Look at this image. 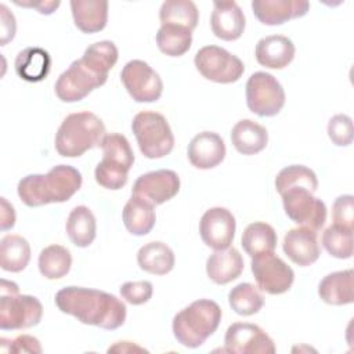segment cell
<instances>
[{"label":"cell","mask_w":354,"mask_h":354,"mask_svg":"<svg viewBox=\"0 0 354 354\" xmlns=\"http://www.w3.org/2000/svg\"><path fill=\"white\" fill-rule=\"evenodd\" d=\"M55 306L64 314L75 317L84 325L113 330L126 321L127 308L115 295L104 290L66 286L57 292Z\"/></svg>","instance_id":"1"},{"label":"cell","mask_w":354,"mask_h":354,"mask_svg":"<svg viewBox=\"0 0 354 354\" xmlns=\"http://www.w3.org/2000/svg\"><path fill=\"white\" fill-rule=\"evenodd\" d=\"M83 178L77 169L58 165L46 174H28L18 183L19 199L29 207L69 201L82 187Z\"/></svg>","instance_id":"2"},{"label":"cell","mask_w":354,"mask_h":354,"mask_svg":"<svg viewBox=\"0 0 354 354\" xmlns=\"http://www.w3.org/2000/svg\"><path fill=\"white\" fill-rule=\"evenodd\" d=\"M220 306L209 299H199L178 311L171 324L176 340L188 348L201 347L221 321Z\"/></svg>","instance_id":"3"},{"label":"cell","mask_w":354,"mask_h":354,"mask_svg":"<svg viewBox=\"0 0 354 354\" xmlns=\"http://www.w3.org/2000/svg\"><path fill=\"white\" fill-rule=\"evenodd\" d=\"M105 124L93 112L68 115L55 134V149L64 158H79L86 151L100 147L105 137Z\"/></svg>","instance_id":"4"},{"label":"cell","mask_w":354,"mask_h":354,"mask_svg":"<svg viewBox=\"0 0 354 354\" xmlns=\"http://www.w3.org/2000/svg\"><path fill=\"white\" fill-rule=\"evenodd\" d=\"M102 160L94 170L97 184L106 189H120L127 183L129 170L134 163V153L129 140L119 133L106 134L100 145Z\"/></svg>","instance_id":"5"},{"label":"cell","mask_w":354,"mask_h":354,"mask_svg":"<svg viewBox=\"0 0 354 354\" xmlns=\"http://www.w3.org/2000/svg\"><path fill=\"white\" fill-rule=\"evenodd\" d=\"M43 317V306L37 297L21 295L15 282L0 281V328L19 330L36 326Z\"/></svg>","instance_id":"6"},{"label":"cell","mask_w":354,"mask_h":354,"mask_svg":"<svg viewBox=\"0 0 354 354\" xmlns=\"http://www.w3.org/2000/svg\"><path fill=\"white\" fill-rule=\"evenodd\" d=\"M131 130L142 155L148 159H160L174 148V136L166 118L159 112H138L131 122Z\"/></svg>","instance_id":"7"},{"label":"cell","mask_w":354,"mask_h":354,"mask_svg":"<svg viewBox=\"0 0 354 354\" xmlns=\"http://www.w3.org/2000/svg\"><path fill=\"white\" fill-rule=\"evenodd\" d=\"M106 79L108 75L98 72L83 58H79L58 76L54 86L55 95L62 102H77L97 87H101Z\"/></svg>","instance_id":"8"},{"label":"cell","mask_w":354,"mask_h":354,"mask_svg":"<svg viewBox=\"0 0 354 354\" xmlns=\"http://www.w3.org/2000/svg\"><path fill=\"white\" fill-rule=\"evenodd\" d=\"M198 72L207 80L221 84L235 83L245 72L243 62L218 46H205L194 58Z\"/></svg>","instance_id":"9"},{"label":"cell","mask_w":354,"mask_h":354,"mask_svg":"<svg viewBox=\"0 0 354 354\" xmlns=\"http://www.w3.org/2000/svg\"><path fill=\"white\" fill-rule=\"evenodd\" d=\"M285 91L271 73L254 72L246 82V104L250 112L261 118L275 116L285 105Z\"/></svg>","instance_id":"10"},{"label":"cell","mask_w":354,"mask_h":354,"mask_svg":"<svg viewBox=\"0 0 354 354\" xmlns=\"http://www.w3.org/2000/svg\"><path fill=\"white\" fill-rule=\"evenodd\" d=\"M286 216L301 227L319 231L326 221L325 203L304 188H290L281 194Z\"/></svg>","instance_id":"11"},{"label":"cell","mask_w":354,"mask_h":354,"mask_svg":"<svg viewBox=\"0 0 354 354\" xmlns=\"http://www.w3.org/2000/svg\"><path fill=\"white\" fill-rule=\"evenodd\" d=\"M120 80L136 102H155L163 93L160 76L141 59L129 61L120 72Z\"/></svg>","instance_id":"12"},{"label":"cell","mask_w":354,"mask_h":354,"mask_svg":"<svg viewBox=\"0 0 354 354\" xmlns=\"http://www.w3.org/2000/svg\"><path fill=\"white\" fill-rule=\"evenodd\" d=\"M250 266L257 288L268 295L288 292L295 281L293 270L274 252L252 257Z\"/></svg>","instance_id":"13"},{"label":"cell","mask_w":354,"mask_h":354,"mask_svg":"<svg viewBox=\"0 0 354 354\" xmlns=\"http://www.w3.org/2000/svg\"><path fill=\"white\" fill-rule=\"evenodd\" d=\"M224 351L235 354H274V340L256 324L235 322L224 336Z\"/></svg>","instance_id":"14"},{"label":"cell","mask_w":354,"mask_h":354,"mask_svg":"<svg viewBox=\"0 0 354 354\" xmlns=\"http://www.w3.org/2000/svg\"><path fill=\"white\" fill-rule=\"evenodd\" d=\"M235 228L234 214L220 206L206 210L199 221V234L203 243L214 250L225 249L232 243Z\"/></svg>","instance_id":"15"},{"label":"cell","mask_w":354,"mask_h":354,"mask_svg":"<svg viewBox=\"0 0 354 354\" xmlns=\"http://www.w3.org/2000/svg\"><path fill=\"white\" fill-rule=\"evenodd\" d=\"M180 191V177L176 171L160 169L140 176L133 185L131 194L138 195L153 206L162 205L174 198Z\"/></svg>","instance_id":"16"},{"label":"cell","mask_w":354,"mask_h":354,"mask_svg":"<svg viewBox=\"0 0 354 354\" xmlns=\"http://www.w3.org/2000/svg\"><path fill=\"white\" fill-rule=\"evenodd\" d=\"M225 144L214 131H202L188 144L187 155L191 165L196 169L207 170L218 166L225 158Z\"/></svg>","instance_id":"17"},{"label":"cell","mask_w":354,"mask_h":354,"mask_svg":"<svg viewBox=\"0 0 354 354\" xmlns=\"http://www.w3.org/2000/svg\"><path fill=\"white\" fill-rule=\"evenodd\" d=\"M308 1L303 0H253L252 10L254 17L268 26H277L289 19L300 18L307 14Z\"/></svg>","instance_id":"18"},{"label":"cell","mask_w":354,"mask_h":354,"mask_svg":"<svg viewBox=\"0 0 354 354\" xmlns=\"http://www.w3.org/2000/svg\"><path fill=\"white\" fill-rule=\"evenodd\" d=\"M246 19L242 8L235 1H214L210 17L212 32L216 37L234 41L238 40L245 30Z\"/></svg>","instance_id":"19"},{"label":"cell","mask_w":354,"mask_h":354,"mask_svg":"<svg viewBox=\"0 0 354 354\" xmlns=\"http://www.w3.org/2000/svg\"><path fill=\"white\" fill-rule=\"evenodd\" d=\"M282 248L285 254L300 267L314 264L321 254L319 243L317 241V231L307 227L289 230L283 236Z\"/></svg>","instance_id":"20"},{"label":"cell","mask_w":354,"mask_h":354,"mask_svg":"<svg viewBox=\"0 0 354 354\" xmlns=\"http://www.w3.org/2000/svg\"><path fill=\"white\" fill-rule=\"evenodd\" d=\"M293 41L282 35H270L260 39L254 48L256 61L268 69H283L295 58Z\"/></svg>","instance_id":"21"},{"label":"cell","mask_w":354,"mask_h":354,"mask_svg":"<svg viewBox=\"0 0 354 354\" xmlns=\"http://www.w3.org/2000/svg\"><path fill=\"white\" fill-rule=\"evenodd\" d=\"M243 259L238 249L225 248L221 250H214L207 257L206 274L217 285H227L235 281L243 271Z\"/></svg>","instance_id":"22"},{"label":"cell","mask_w":354,"mask_h":354,"mask_svg":"<svg viewBox=\"0 0 354 354\" xmlns=\"http://www.w3.org/2000/svg\"><path fill=\"white\" fill-rule=\"evenodd\" d=\"M71 10L76 28L83 33H97L106 26L108 1L105 0H72Z\"/></svg>","instance_id":"23"},{"label":"cell","mask_w":354,"mask_h":354,"mask_svg":"<svg viewBox=\"0 0 354 354\" xmlns=\"http://www.w3.org/2000/svg\"><path fill=\"white\" fill-rule=\"evenodd\" d=\"M122 217L123 224L130 234L142 236L151 232V230L155 227V206L147 199L131 194L130 199L123 207Z\"/></svg>","instance_id":"24"},{"label":"cell","mask_w":354,"mask_h":354,"mask_svg":"<svg viewBox=\"0 0 354 354\" xmlns=\"http://www.w3.org/2000/svg\"><path fill=\"white\" fill-rule=\"evenodd\" d=\"M231 142L242 155L261 152L268 142L267 129L252 119L239 120L231 130Z\"/></svg>","instance_id":"25"},{"label":"cell","mask_w":354,"mask_h":354,"mask_svg":"<svg viewBox=\"0 0 354 354\" xmlns=\"http://www.w3.org/2000/svg\"><path fill=\"white\" fill-rule=\"evenodd\" d=\"M353 270L335 271L325 275L318 285V295L332 306H346L353 303Z\"/></svg>","instance_id":"26"},{"label":"cell","mask_w":354,"mask_h":354,"mask_svg":"<svg viewBox=\"0 0 354 354\" xmlns=\"http://www.w3.org/2000/svg\"><path fill=\"white\" fill-rule=\"evenodd\" d=\"M51 68L50 54L40 47H26L15 58L17 75L30 83L41 82Z\"/></svg>","instance_id":"27"},{"label":"cell","mask_w":354,"mask_h":354,"mask_svg":"<svg viewBox=\"0 0 354 354\" xmlns=\"http://www.w3.org/2000/svg\"><path fill=\"white\" fill-rule=\"evenodd\" d=\"M173 250L160 241L148 242L140 248L137 253V263L141 270L153 275H166L174 267Z\"/></svg>","instance_id":"28"},{"label":"cell","mask_w":354,"mask_h":354,"mask_svg":"<svg viewBox=\"0 0 354 354\" xmlns=\"http://www.w3.org/2000/svg\"><path fill=\"white\" fill-rule=\"evenodd\" d=\"M65 227L71 242L77 248H87L95 239L97 221L93 212L84 205L71 210Z\"/></svg>","instance_id":"29"},{"label":"cell","mask_w":354,"mask_h":354,"mask_svg":"<svg viewBox=\"0 0 354 354\" xmlns=\"http://www.w3.org/2000/svg\"><path fill=\"white\" fill-rule=\"evenodd\" d=\"M277 232L270 224L263 221H254L245 228L241 245L246 254L254 257L263 253L274 252L277 248Z\"/></svg>","instance_id":"30"},{"label":"cell","mask_w":354,"mask_h":354,"mask_svg":"<svg viewBox=\"0 0 354 354\" xmlns=\"http://www.w3.org/2000/svg\"><path fill=\"white\" fill-rule=\"evenodd\" d=\"M30 260V246L28 241L15 234L6 235L0 243V266L8 272H21Z\"/></svg>","instance_id":"31"},{"label":"cell","mask_w":354,"mask_h":354,"mask_svg":"<svg viewBox=\"0 0 354 354\" xmlns=\"http://www.w3.org/2000/svg\"><path fill=\"white\" fill-rule=\"evenodd\" d=\"M162 25H178L194 30L199 21V11L191 0H167L163 1L159 10Z\"/></svg>","instance_id":"32"},{"label":"cell","mask_w":354,"mask_h":354,"mask_svg":"<svg viewBox=\"0 0 354 354\" xmlns=\"http://www.w3.org/2000/svg\"><path fill=\"white\" fill-rule=\"evenodd\" d=\"M40 274L47 279H61L72 266L71 252L61 245H50L44 248L37 260Z\"/></svg>","instance_id":"33"},{"label":"cell","mask_w":354,"mask_h":354,"mask_svg":"<svg viewBox=\"0 0 354 354\" xmlns=\"http://www.w3.org/2000/svg\"><path fill=\"white\" fill-rule=\"evenodd\" d=\"M158 48L169 57L184 55L192 44V32L178 25H160L156 33Z\"/></svg>","instance_id":"34"},{"label":"cell","mask_w":354,"mask_h":354,"mask_svg":"<svg viewBox=\"0 0 354 354\" xmlns=\"http://www.w3.org/2000/svg\"><path fill=\"white\" fill-rule=\"evenodd\" d=\"M228 303L238 315L249 317L261 310L264 306V297L257 286L249 282H242L230 290Z\"/></svg>","instance_id":"35"},{"label":"cell","mask_w":354,"mask_h":354,"mask_svg":"<svg viewBox=\"0 0 354 354\" xmlns=\"http://www.w3.org/2000/svg\"><path fill=\"white\" fill-rule=\"evenodd\" d=\"M275 188L279 195L290 188H304L314 194L318 188V178L311 169L303 165H290L277 174Z\"/></svg>","instance_id":"36"},{"label":"cell","mask_w":354,"mask_h":354,"mask_svg":"<svg viewBox=\"0 0 354 354\" xmlns=\"http://www.w3.org/2000/svg\"><path fill=\"white\" fill-rule=\"evenodd\" d=\"M322 246L336 259L353 256V230L337 224L329 225L322 234Z\"/></svg>","instance_id":"37"},{"label":"cell","mask_w":354,"mask_h":354,"mask_svg":"<svg viewBox=\"0 0 354 354\" xmlns=\"http://www.w3.org/2000/svg\"><path fill=\"white\" fill-rule=\"evenodd\" d=\"M98 72L108 75L118 61V48L111 40H101L90 44L82 57Z\"/></svg>","instance_id":"38"},{"label":"cell","mask_w":354,"mask_h":354,"mask_svg":"<svg viewBox=\"0 0 354 354\" xmlns=\"http://www.w3.org/2000/svg\"><path fill=\"white\" fill-rule=\"evenodd\" d=\"M328 137L337 147H348L353 142V120L348 115L337 113L328 122Z\"/></svg>","instance_id":"39"},{"label":"cell","mask_w":354,"mask_h":354,"mask_svg":"<svg viewBox=\"0 0 354 354\" xmlns=\"http://www.w3.org/2000/svg\"><path fill=\"white\" fill-rule=\"evenodd\" d=\"M119 292L127 303L133 306H141L152 297L153 286L149 281H129L120 286Z\"/></svg>","instance_id":"40"},{"label":"cell","mask_w":354,"mask_h":354,"mask_svg":"<svg viewBox=\"0 0 354 354\" xmlns=\"http://www.w3.org/2000/svg\"><path fill=\"white\" fill-rule=\"evenodd\" d=\"M333 224L351 228L354 225V198L353 195H340L335 199L332 207Z\"/></svg>","instance_id":"41"},{"label":"cell","mask_w":354,"mask_h":354,"mask_svg":"<svg viewBox=\"0 0 354 354\" xmlns=\"http://www.w3.org/2000/svg\"><path fill=\"white\" fill-rule=\"evenodd\" d=\"M8 342H10V347L7 348L8 353H33V354L41 353L40 342L30 335H19L12 340L8 339Z\"/></svg>","instance_id":"42"},{"label":"cell","mask_w":354,"mask_h":354,"mask_svg":"<svg viewBox=\"0 0 354 354\" xmlns=\"http://www.w3.org/2000/svg\"><path fill=\"white\" fill-rule=\"evenodd\" d=\"M0 21H1V39L0 44L6 46L10 40L14 39L17 24L14 14L7 8L6 4H0Z\"/></svg>","instance_id":"43"},{"label":"cell","mask_w":354,"mask_h":354,"mask_svg":"<svg viewBox=\"0 0 354 354\" xmlns=\"http://www.w3.org/2000/svg\"><path fill=\"white\" fill-rule=\"evenodd\" d=\"M17 6H22V7H29V8H35L37 10L40 14L43 15H50L53 14L58 7H59V1L58 0H40V1H14Z\"/></svg>","instance_id":"44"},{"label":"cell","mask_w":354,"mask_h":354,"mask_svg":"<svg viewBox=\"0 0 354 354\" xmlns=\"http://www.w3.org/2000/svg\"><path fill=\"white\" fill-rule=\"evenodd\" d=\"M0 228L1 231L10 230L15 225V212L12 205L7 202L6 198H1V216H0Z\"/></svg>","instance_id":"45"}]
</instances>
